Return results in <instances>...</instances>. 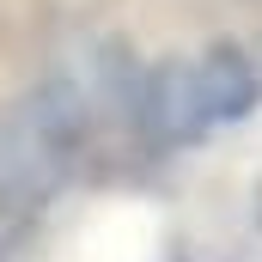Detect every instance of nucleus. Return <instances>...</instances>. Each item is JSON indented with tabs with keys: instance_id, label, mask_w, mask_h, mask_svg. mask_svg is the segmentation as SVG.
<instances>
[{
	"instance_id": "obj_1",
	"label": "nucleus",
	"mask_w": 262,
	"mask_h": 262,
	"mask_svg": "<svg viewBox=\"0 0 262 262\" xmlns=\"http://www.w3.org/2000/svg\"><path fill=\"white\" fill-rule=\"evenodd\" d=\"M79 98L67 85H43L0 122V207H37L61 189L79 146Z\"/></svg>"
},
{
	"instance_id": "obj_2",
	"label": "nucleus",
	"mask_w": 262,
	"mask_h": 262,
	"mask_svg": "<svg viewBox=\"0 0 262 262\" xmlns=\"http://www.w3.org/2000/svg\"><path fill=\"white\" fill-rule=\"evenodd\" d=\"M152 128L165 140H195V134L238 122L256 110V73L238 49H207L201 61L165 67L152 79Z\"/></svg>"
}]
</instances>
